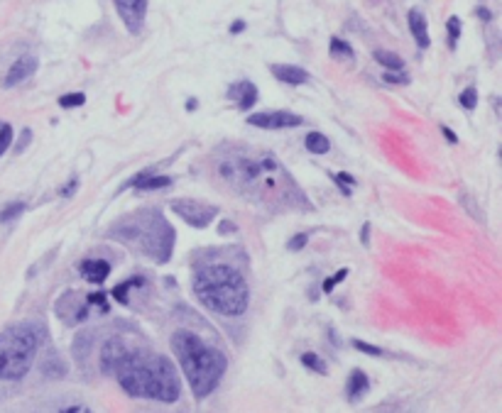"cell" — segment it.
I'll return each mask as SVG.
<instances>
[{
    "label": "cell",
    "mask_w": 502,
    "mask_h": 413,
    "mask_svg": "<svg viewBox=\"0 0 502 413\" xmlns=\"http://www.w3.org/2000/svg\"><path fill=\"white\" fill-rule=\"evenodd\" d=\"M125 394L135 399L174 403L182 394V381L174 365L162 354L130 352L113 372Z\"/></svg>",
    "instance_id": "obj_1"
},
{
    "label": "cell",
    "mask_w": 502,
    "mask_h": 413,
    "mask_svg": "<svg viewBox=\"0 0 502 413\" xmlns=\"http://www.w3.org/2000/svg\"><path fill=\"white\" fill-rule=\"evenodd\" d=\"M172 350L177 354L184 376L189 381L191 392L196 399L209 396L218 387L226 372V357L213 345L201 340L191 330H177L172 335Z\"/></svg>",
    "instance_id": "obj_2"
},
{
    "label": "cell",
    "mask_w": 502,
    "mask_h": 413,
    "mask_svg": "<svg viewBox=\"0 0 502 413\" xmlns=\"http://www.w3.org/2000/svg\"><path fill=\"white\" fill-rule=\"evenodd\" d=\"M194 294L209 311L238 318L250 306V289L243 274L228 264H209L194 276Z\"/></svg>",
    "instance_id": "obj_3"
},
{
    "label": "cell",
    "mask_w": 502,
    "mask_h": 413,
    "mask_svg": "<svg viewBox=\"0 0 502 413\" xmlns=\"http://www.w3.org/2000/svg\"><path fill=\"white\" fill-rule=\"evenodd\" d=\"M106 235L123 242L125 247H133L157 264L167 262L174 250V228L160 210H140L130 218H123L108 228Z\"/></svg>",
    "instance_id": "obj_4"
},
{
    "label": "cell",
    "mask_w": 502,
    "mask_h": 413,
    "mask_svg": "<svg viewBox=\"0 0 502 413\" xmlns=\"http://www.w3.org/2000/svg\"><path fill=\"white\" fill-rule=\"evenodd\" d=\"M44 330L32 323L10 325L0 333V379L17 381L32 370Z\"/></svg>",
    "instance_id": "obj_5"
},
{
    "label": "cell",
    "mask_w": 502,
    "mask_h": 413,
    "mask_svg": "<svg viewBox=\"0 0 502 413\" xmlns=\"http://www.w3.org/2000/svg\"><path fill=\"white\" fill-rule=\"evenodd\" d=\"M169 208H172L184 223H189L191 228H199V230L209 228L211 220L216 218V213H218L216 205H206L194 199H177L169 203Z\"/></svg>",
    "instance_id": "obj_6"
},
{
    "label": "cell",
    "mask_w": 502,
    "mask_h": 413,
    "mask_svg": "<svg viewBox=\"0 0 502 413\" xmlns=\"http://www.w3.org/2000/svg\"><path fill=\"white\" fill-rule=\"evenodd\" d=\"M248 123L262 130H287V128H299L304 123V118L297 113H289V110H265V113L248 115Z\"/></svg>",
    "instance_id": "obj_7"
},
{
    "label": "cell",
    "mask_w": 502,
    "mask_h": 413,
    "mask_svg": "<svg viewBox=\"0 0 502 413\" xmlns=\"http://www.w3.org/2000/svg\"><path fill=\"white\" fill-rule=\"evenodd\" d=\"M118 8V15L123 17L125 27L130 32L137 34L142 30V22L147 15V0H113Z\"/></svg>",
    "instance_id": "obj_8"
},
{
    "label": "cell",
    "mask_w": 502,
    "mask_h": 413,
    "mask_svg": "<svg viewBox=\"0 0 502 413\" xmlns=\"http://www.w3.org/2000/svg\"><path fill=\"white\" fill-rule=\"evenodd\" d=\"M35 71H37V59L30 57V54H25V57H20L17 61H12V66L8 69L6 79H3V88L20 86V83H25Z\"/></svg>",
    "instance_id": "obj_9"
},
{
    "label": "cell",
    "mask_w": 502,
    "mask_h": 413,
    "mask_svg": "<svg viewBox=\"0 0 502 413\" xmlns=\"http://www.w3.org/2000/svg\"><path fill=\"white\" fill-rule=\"evenodd\" d=\"M128 354H130L128 345H125L120 338L106 340L101 347V370L106 372V374H110V372H115V367H118Z\"/></svg>",
    "instance_id": "obj_10"
},
{
    "label": "cell",
    "mask_w": 502,
    "mask_h": 413,
    "mask_svg": "<svg viewBox=\"0 0 502 413\" xmlns=\"http://www.w3.org/2000/svg\"><path fill=\"white\" fill-rule=\"evenodd\" d=\"M228 98L238 101V108L245 113V110H250L258 103V88H255L253 81H238V83H233L228 88Z\"/></svg>",
    "instance_id": "obj_11"
},
{
    "label": "cell",
    "mask_w": 502,
    "mask_h": 413,
    "mask_svg": "<svg viewBox=\"0 0 502 413\" xmlns=\"http://www.w3.org/2000/svg\"><path fill=\"white\" fill-rule=\"evenodd\" d=\"M270 71L277 81H282V83H292V86H302V83L309 81L307 71L299 69V66H292V64H275V66H270Z\"/></svg>",
    "instance_id": "obj_12"
},
{
    "label": "cell",
    "mask_w": 502,
    "mask_h": 413,
    "mask_svg": "<svg viewBox=\"0 0 502 413\" xmlns=\"http://www.w3.org/2000/svg\"><path fill=\"white\" fill-rule=\"evenodd\" d=\"M110 274V264L106 259H86L81 264V276L91 284H103V281L108 279Z\"/></svg>",
    "instance_id": "obj_13"
},
{
    "label": "cell",
    "mask_w": 502,
    "mask_h": 413,
    "mask_svg": "<svg viewBox=\"0 0 502 413\" xmlns=\"http://www.w3.org/2000/svg\"><path fill=\"white\" fill-rule=\"evenodd\" d=\"M130 186L140 188V191H157V188L172 186V179L162 177V174H155V172H140L133 181H130Z\"/></svg>",
    "instance_id": "obj_14"
},
{
    "label": "cell",
    "mask_w": 502,
    "mask_h": 413,
    "mask_svg": "<svg viewBox=\"0 0 502 413\" xmlns=\"http://www.w3.org/2000/svg\"><path fill=\"white\" fill-rule=\"evenodd\" d=\"M409 30L412 34H414L416 44H419L421 49L429 47V30H427V17L421 15L419 10H409Z\"/></svg>",
    "instance_id": "obj_15"
},
{
    "label": "cell",
    "mask_w": 502,
    "mask_h": 413,
    "mask_svg": "<svg viewBox=\"0 0 502 413\" xmlns=\"http://www.w3.org/2000/svg\"><path fill=\"white\" fill-rule=\"evenodd\" d=\"M367 376H365V372H360V370H356L351 374V381H348V401H353L356 403L358 399L363 396V394L367 392Z\"/></svg>",
    "instance_id": "obj_16"
},
{
    "label": "cell",
    "mask_w": 502,
    "mask_h": 413,
    "mask_svg": "<svg viewBox=\"0 0 502 413\" xmlns=\"http://www.w3.org/2000/svg\"><path fill=\"white\" fill-rule=\"evenodd\" d=\"M304 145H307V150L311 152V154H326V152L331 150V142L326 140V134H321V132H309Z\"/></svg>",
    "instance_id": "obj_17"
},
{
    "label": "cell",
    "mask_w": 502,
    "mask_h": 413,
    "mask_svg": "<svg viewBox=\"0 0 502 413\" xmlns=\"http://www.w3.org/2000/svg\"><path fill=\"white\" fill-rule=\"evenodd\" d=\"M375 61L383 64L385 69H389V71H400L402 66H405L402 57H397L394 52H375Z\"/></svg>",
    "instance_id": "obj_18"
},
{
    "label": "cell",
    "mask_w": 502,
    "mask_h": 413,
    "mask_svg": "<svg viewBox=\"0 0 502 413\" xmlns=\"http://www.w3.org/2000/svg\"><path fill=\"white\" fill-rule=\"evenodd\" d=\"M331 57H334V59H338V61H343V59L351 61L353 59V47L348 42H343V39L334 37V39H331Z\"/></svg>",
    "instance_id": "obj_19"
},
{
    "label": "cell",
    "mask_w": 502,
    "mask_h": 413,
    "mask_svg": "<svg viewBox=\"0 0 502 413\" xmlns=\"http://www.w3.org/2000/svg\"><path fill=\"white\" fill-rule=\"evenodd\" d=\"M299 360H302V365L307 367V370H313L316 374H329V367H326V362L319 360V357H316L313 352H304Z\"/></svg>",
    "instance_id": "obj_20"
},
{
    "label": "cell",
    "mask_w": 502,
    "mask_h": 413,
    "mask_svg": "<svg viewBox=\"0 0 502 413\" xmlns=\"http://www.w3.org/2000/svg\"><path fill=\"white\" fill-rule=\"evenodd\" d=\"M458 103L465 108V110H475V105H478V91H475V88H465V91L461 93Z\"/></svg>",
    "instance_id": "obj_21"
},
{
    "label": "cell",
    "mask_w": 502,
    "mask_h": 413,
    "mask_svg": "<svg viewBox=\"0 0 502 413\" xmlns=\"http://www.w3.org/2000/svg\"><path fill=\"white\" fill-rule=\"evenodd\" d=\"M86 103V96L84 93H66V96L59 98V105L61 108H79Z\"/></svg>",
    "instance_id": "obj_22"
},
{
    "label": "cell",
    "mask_w": 502,
    "mask_h": 413,
    "mask_svg": "<svg viewBox=\"0 0 502 413\" xmlns=\"http://www.w3.org/2000/svg\"><path fill=\"white\" fill-rule=\"evenodd\" d=\"M25 208H28L25 203H12V205H8V208H3L0 210V223H8V220L17 218L20 213H25Z\"/></svg>",
    "instance_id": "obj_23"
},
{
    "label": "cell",
    "mask_w": 502,
    "mask_h": 413,
    "mask_svg": "<svg viewBox=\"0 0 502 413\" xmlns=\"http://www.w3.org/2000/svg\"><path fill=\"white\" fill-rule=\"evenodd\" d=\"M10 145H12V128L10 125H3V128H0V157L6 154Z\"/></svg>",
    "instance_id": "obj_24"
},
{
    "label": "cell",
    "mask_w": 502,
    "mask_h": 413,
    "mask_svg": "<svg viewBox=\"0 0 502 413\" xmlns=\"http://www.w3.org/2000/svg\"><path fill=\"white\" fill-rule=\"evenodd\" d=\"M353 347H358L360 352H365V354H373V357H383V354H385V350L375 347V345L363 343V340H353Z\"/></svg>",
    "instance_id": "obj_25"
},
{
    "label": "cell",
    "mask_w": 502,
    "mask_h": 413,
    "mask_svg": "<svg viewBox=\"0 0 502 413\" xmlns=\"http://www.w3.org/2000/svg\"><path fill=\"white\" fill-rule=\"evenodd\" d=\"M448 34H451V47H456V42H458V37H461V20L458 17H451V20H448Z\"/></svg>",
    "instance_id": "obj_26"
},
{
    "label": "cell",
    "mask_w": 502,
    "mask_h": 413,
    "mask_svg": "<svg viewBox=\"0 0 502 413\" xmlns=\"http://www.w3.org/2000/svg\"><path fill=\"white\" fill-rule=\"evenodd\" d=\"M307 242H309V235L307 232H299V235H294L292 240H289V250H292V252H299V250H302V247H307Z\"/></svg>",
    "instance_id": "obj_27"
},
{
    "label": "cell",
    "mask_w": 502,
    "mask_h": 413,
    "mask_svg": "<svg viewBox=\"0 0 502 413\" xmlns=\"http://www.w3.org/2000/svg\"><path fill=\"white\" fill-rule=\"evenodd\" d=\"M348 276V269H338V274H336V276H331V279H326L324 281V291L326 294H331V289H334L336 284H338V281H343Z\"/></svg>",
    "instance_id": "obj_28"
},
{
    "label": "cell",
    "mask_w": 502,
    "mask_h": 413,
    "mask_svg": "<svg viewBox=\"0 0 502 413\" xmlns=\"http://www.w3.org/2000/svg\"><path fill=\"white\" fill-rule=\"evenodd\" d=\"M383 79L387 81V83H409V76L400 74V71H385Z\"/></svg>",
    "instance_id": "obj_29"
},
{
    "label": "cell",
    "mask_w": 502,
    "mask_h": 413,
    "mask_svg": "<svg viewBox=\"0 0 502 413\" xmlns=\"http://www.w3.org/2000/svg\"><path fill=\"white\" fill-rule=\"evenodd\" d=\"M238 228H235V223H231V220H223L221 225H218V232L221 235H231V232H235Z\"/></svg>",
    "instance_id": "obj_30"
},
{
    "label": "cell",
    "mask_w": 502,
    "mask_h": 413,
    "mask_svg": "<svg viewBox=\"0 0 502 413\" xmlns=\"http://www.w3.org/2000/svg\"><path fill=\"white\" fill-rule=\"evenodd\" d=\"M76 186H79V183H76V179H74V181H71V183H66V186L61 188V196H64V199H69V196H74Z\"/></svg>",
    "instance_id": "obj_31"
},
{
    "label": "cell",
    "mask_w": 502,
    "mask_h": 413,
    "mask_svg": "<svg viewBox=\"0 0 502 413\" xmlns=\"http://www.w3.org/2000/svg\"><path fill=\"white\" fill-rule=\"evenodd\" d=\"M30 140H32V132H30V130H25V132H22V140H20V145H17V152H22V150H25V145H28Z\"/></svg>",
    "instance_id": "obj_32"
},
{
    "label": "cell",
    "mask_w": 502,
    "mask_h": 413,
    "mask_svg": "<svg viewBox=\"0 0 502 413\" xmlns=\"http://www.w3.org/2000/svg\"><path fill=\"white\" fill-rule=\"evenodd\" d=\"M443 134H446V140H448V142H454V145H456V142H458V137H456V134H454V130L443 128Z\"/></svg>",
    "instance_id": "obj_33"
},
{
    "label": "cell",
    "mask_w": 502,
    "mask_h": 413,
    "mask_svg": "<svg viewBox=\"0 0 502 413\" xmlns=\"http://www.w3.org/2000/svg\"><path fill=\"white\" fill-rule=\"evenodd\" d=\"M243 27H245V22H243V20H238L235 25H233V32H235V34H238V32H243Z\"/></svg>",
    "instance_id": "obj_34"
},
{
    "label": "cell",
    "mask_w": 502,
    "mask_h": 413,
    "mask_svg": "<svg viewBox=\"0 0 502 413\" xmlns=\"http://www.w3.org/2000/svg\"><path fill=\"white\" fill-rule=\"evenodd\" d=\"M61 411H76L79 413V411H86V406H69V408H61Z\"/></svg>",
    "instance_id": "obj_35"
},
{
    "label": "cell",
    "mask_w": 502,
    "mask_h": 413,
    "mask_svg": "<svg viewBox=\"0 0 502 413\" xmlns=\"http://www.w3.org/2000/svg\"><path fill=\"white\" fill-rule=\"evenodd\" d=\"M367 230H370V225H363V235H360V240L367 245Z\"/></svg>",
    "instance_id": "obj_36"
},
{
    "label": "cell",
    "mask_w": 502,
    "mask_h": 413,
    "mask_svg": "<svg viewBox=\"0 0 502 413\" xmlns=\"http://www.w3.org/2000/svg\"><path fill=\"white\" fill-rule=\"evenodd\" d=\"M478 15H481L483 20H490V12H487V10H478Z\"/></svg>",
    "instance_id": "obj_37"
}]
</instances>
